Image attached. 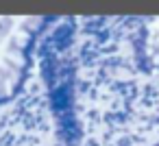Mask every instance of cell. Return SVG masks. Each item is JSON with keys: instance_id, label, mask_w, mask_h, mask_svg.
I'll return each mask as SVG.
<instances>
[{"instance_id": "cell-2", "label": "cell", "mask_w": 159, "mask_h": 146, "mask_svg": "<svg viewBox=\"0 0 159 146\" xmlns=\"http://www.w3.org/2000/svg\"><path fill=\"white\" fill-rule=\"evenodd\" d=\"M157 146H159V144H157Z\"/></svg>"}, {"instance_id": "cell-1", "label": "cell", "mask_w": 159, "mask_h": 146, "mask_svg": "<svg viewBox=\"0 0 159 146\" xmlns=\"http://www.w3.org/2000/svg\"><path fill=\"white\" fill-rule=\"evenodd\" d=\"M137 50H139V61L144 66L148 63V66L159 68V20H155V24L142 31Z\"/></svg>"}]
</instances>
